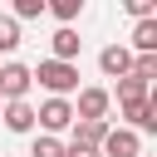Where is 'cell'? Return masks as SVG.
<instances>
[{
	"label": "cell",
	"instance_id": "obj_1",
	"mask_svg": "<svg viewBox=\"0 0 157 157\" xmlns=\"http://www.w3.org/2000/svg\"><path fill=\"white\" fill-rule=\"evenodd\" d=\"M34 74V83L44 88V93H74L78 88V64L74 59H39V69H29Z\"/></svg>",
	"mask_w": 157,
	"mask_h": 157
},
{
	"label": "cell",
	"instance_id": "obj_2",
	"mask_svg": "<svg viewBox=\"0 0 157 157\" xmlns=\"http://www.w3.org/2000/svg\"><path fill=\"white\" fill-rule=\"evenodd\" d=\"M69 123H74L69 93H49V98L34 108V128H44V132H69Z\"/></svg>",
	"mask_w": 157,
	"mask_h": 157
},
{
	"label": "cell",
	"instance_id": "obj_3",
	"mask_svg": "<svg viewBox=\"0 0 157 157\" xmlns=\"http://www.w3.org/2000/svg\"><path fill=\"white\" fill-rule=\"evenodd\" d=\"M98 152L103 157H137L142 152V132L137 128H108L103 142H98Z\"/></svg>",
	"mask_w": 157,
	"mask_h": 157
},
{
	"label": "cell",
	"instance_id": "obj_4",
	"mask_svg": "<svg viewBox=\"0 0 157 157\" xmlns=\"http://www.w3.org/2000/svg\"><path fill=\"white\" fill-rule=\"evenodd\" d=\"M29 88H34L29 64H20V59L0 64V98H29Z\"/></svg>",
	"mask_w": 157,
	"mask_h": 157
},
{
	"label": "cell",
	"instance_id": "obj_5",
	"mask_svg": "<svg viewBox=\"0 0 157 157\" xmlns=\"http://www.w3.org/2000/svg\"><path fill=\"white\" fill-rule=\"evenodd\" d=\"M78 93V103H74V118H108V108H113V93L108 88H74Z\"/></svg>",
	"mask_w": 157,
	"mask_h": 157
},
{
	"label": "cell",
	"instance_id": "obj_6",
	"mask_svg": "<svg viewBox=\"0 0 157 157\" xmlns=\"http://www.w3.org/2000/svg\"><path fill=\"white\" fill-rule=\"evenodd\" d=\"M0 123L10 132H34V103L29 98H5L0 103Z\"/></svg>",
	"mask_w": 157,
	"mask_h": 157
},
{
	"label": "cell",
	"instance_id": "obj_7",
	"mask_svg": "<svg viewBox=\"0 0 157 157\" xmlns=\"http://www.w3.org/2000/svg\"><path fill=\"white\" fill-rule=\"evenodd\" d=\"M118 108H123L128 128H137V132H157V98H152V93L137 98V103H118Z\"/></svg>",
	"mask_w": 157,
	"mask_h": 157
},
{
	"label": "cell",
	"instance_id": "obj_8",
	"mask_svg": "<svg viewBox=\"0 0 157 157\" xmlns=\"http://www.w3.org/2000/svg\"><path fill=\"white\" fill-rule=\"evenodd\" d=\"M98 69H103V78L128 74V69H132V49H128V44H108V49L98 54Z\"/></svg>",
	"mask_w": 157,
	"mask_h": 157
},
{
	"label": "cell",
	"instance_id": "obj_9",
	"mask_svg": "<svg viewBox=\"0 0 157 157\" xmlns=\"http://www.w3.org/2000/svg\"><path fill=\"white\" fill-rule=\"evenodd\" d=\"M49 49H54V59H78L83 39H78V29H74V25H59V29H54V39H49Z\"/></svg>",
	"mask_w": 157,
	"mask_h": 157
},
{
	"label": "cell",
	"instance_id": "obj_10",
	"mask_svg": "<svg viewBox=\"0 0 157 157\" xmlns=\"http://www.w3.org/2000/svg\"><path fill=\"white\" fill-rule=\"evenodd\" d=\"M128 39H132V44H128L132 54H137V49H157V15L132 20V34H128Z\"/></svg>",
	"mask_w": 157,
	"mask_h": 157
},
{
	"label": "cell",
	"instance_id": "obj_11",
	"mask_svg": "<svg viewBox=\"0 0 157 157\" xmlns=\"http://www.w3.org/2000/svg\"><path fill=\"white\" fill-rule=\"evenodd\" d=\"M147 93H152V83H147V78H137L132 69H128V74H118V103H137V98H147Z\"/></svg>",
	"mask_w": 157,
	"mask_h": 157
},
{
	"label": "cell",
	"instance_id": "obj_12",
	"mask_svg": "<svg viewBox=\"0 0 157 157\" xmlns=\"http://www.w3.org/2000/svg\"><path fill=\"white\" fill-rule=\"evenodd\" d=\"M69 128H74V142H93V147H98L103 132H108V118H74Z\"/></svg>",
	"mask_w": 157,
	"mask_h": 157
},
{
	"label": "cell",
	"instance_id": "obj_13",
	"mask_svg": "<svg viewBox=\"0 0 157 157\" xmlns=\"http://www.w3.org/2000/svg\"><path fill=\"white\" fill-rule=\"evenodd\" d=\"M83 5H88V0H44V10H49L59 25H74V20L83 15Z\"/></svg>",
	"mask_w": 157,
	"mask_h": 157
},
{
	"label": "cell",
	"instance_id": "obj_14",
	"mask_svg": "<svg viewBox=\"0 0 157 157\" xmlns=\"http://www.w3.org/2000/svg\"><path fill=\"white\" fill-rule=\"evenodd\" d=\"M29 157H64V137L59 132H39L29 142Z\"/></svg>",
	"mask_w": 157,
	"mask_h": 157
},
{
	"label": "cell",
	"instance_id": "obj_15",
	"mask_svg": "<svg viewBox=\"0 0 157 157\" xmlns=\"http://www.w3.org/2000/svg\"><path fill=\"white\" fill-rule=\"evenodd\" d=\"M15 49H20V20L0 15V54H15Z\"/></svg>",
	"mask_w": 157,
	"mask_h": 157
},
{
	"label": "cell",
	"instance_id": "obj_16",
	"mask_svg": "<svg viewBox=\"0 0 157 157\" xmlns=\"http://www.w3.org/2000/svg\"><path fill=\"white\" fill-rule=\"evenodd\" d=\"M10 15L15 20H39L44 15V0H10Z\"/></svg>",
	"mask_w": 157,
	"mask_h": 157
},
{
	"label": "cell",
	"instance_id": "obj_17",
	"mask_svg": "<svg viewBox=\"0 0 157 157\" xmlns=\"http://www.w3.org/2000/svg\"><path fill=\"white\" fill-rule=\"evenodd\" d=\"M123 10L132 20H142V15H157V0H123Z\"/></svg>",
	"mask_w": 157,
	"mask_h": 157
},
{
	"label": "cell",
	"instance_id": "obj_18",
	"mask_svg": "<svg viewBox=\"0 0 157 157\" xmlns=\"http://www.w3.org/2000/svg\"><path fill=\"white\" fill-rule=\"evenodd\" d=\"M64 157H103V152H98L93 142H74V137H69V142H64Z\"/></svg>",
	"mask_w": 157,
	"mask_h": 157
},
{
	"label": "cell",
	"instance_id": "obj_19",
	"mask_svg": "<svg viewBox=\"0 0 157 157\" xmlns=\"http://www.w3.org/2000/svg\"><path fill=\"white\" fill-rule=\"evenodd\" d=\"M137 157H147V152H137Z\"/></svg>",
	"mask_w": 157,
	"mask_h": 157
},
{
	"label": "cell",
	"instance_id": "obj_20",
	"mask_svg": "<svg viewBox=\"0 0 157 157\" xmlns=\"http://www.w3.org/2000/svg\"><path fill=\"white\" fill-rule=\"evenodd\" d=\"M0 103H5V98H0Z\"/></svg>",
	"mask_w": 157,
	"mask_h": 157
}]
</instances>
